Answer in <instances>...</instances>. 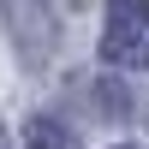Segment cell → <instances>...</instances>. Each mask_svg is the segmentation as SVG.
Here are the masks:
<instances>
[{
	"label": "cell",
	"mask_w": 149,
	"mask_h": 149,
	"mask_svg": "<svg viewBox=\"0 0 149 149\" xmlns=\"http://www.w3.org/2000/svg\"><path fill=\"white\" fill-rule=\"evenodd\" d=\"M102 60L119 72H149V0H107Z\"/></svg>",
	"instance_id": "cell-1"
},
{
	"label": "cell",
	"mask_w": 149,
	"mask_h": 149,
	"mask_svg": "<svg viewBox=\"0 0 149 149\" xmlns=\"http://www.w3.org/2000/svg\"><path fill=\"white\" fill-rule=\"evenodd\" d=\"M24 143H30V149H72V137H66V125H60V119H30Z\"/></svg>",
	"instance_id": "cell-2"
},
{
	"label": "cell",
	"mask_w": 149,
	"mask_h": 149,
	"mask_svg": "<svg viewBox=\"0 0 149 149\" xmlns=\"http://www.w3.org/2000/svg\"><path fill=\"white\" fill-rule=\"evenodd\" d=\"M0 149H6V137H0Z\"/></svg>",
	"instance_id": "cell-3"
}]
</instances>
